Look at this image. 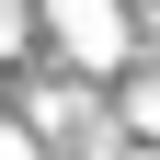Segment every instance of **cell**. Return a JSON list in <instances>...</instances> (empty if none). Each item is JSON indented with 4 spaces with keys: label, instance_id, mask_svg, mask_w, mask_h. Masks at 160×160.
I'll use <instances>...</instances> for the list:
<instances>
[{
    "label": "cell",
    "instance_id": "obj_1",
    "mask_svg": "<svg viewBox=\"0 0 160 160\" xmlns=\"http://www.w3.org/2000/svg\"><path fill=\"white\" fill-rule=\"evenodd\" d=\"M0 160H34V149H23V137H0Z\"/></svg>",
    "mask_w": 160,
    "mask_h": 160
}]
</instances>
